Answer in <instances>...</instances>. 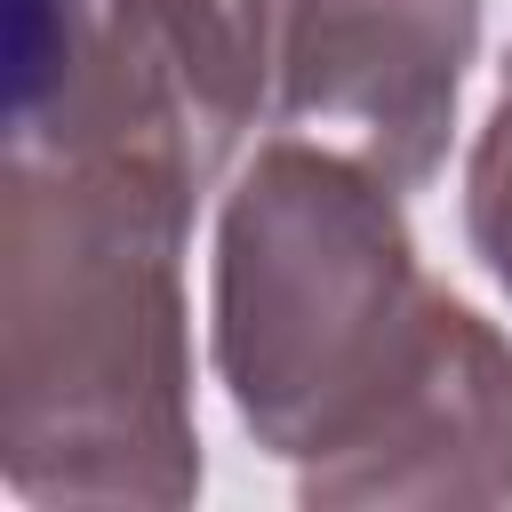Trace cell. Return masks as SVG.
<instances>
[{
	"mask_svg": "<svg viewBox=\"0 0 512 512\" xmlns=\"http://www.w3.org/2000/svg\"><path fill=\"white\" fill-rule=\"evenodd\" d=\"M432 280L400 192L312 144L272 136L216 216L208 352L264 456H320L400 360Z\"/></svg>",
	"mask_w": 512,
	"mask_h": 512,
	"instance_id": "cell-2",
	"label": "cell"
},
{
	"mask_svg": "<svg viewBox=\"0 0 512 512\" xmlns=\"http://www.w3.org/2000/svg\"><path fill=\"white\" fill-rule=\"evenodd\" d=\"M464 240H472L480 272L512 296V80H504V96L480 120V144L464 160Z\"/></svg>",
	"mask_w": 512,
	"mask_h": 512,
	"instance_id": "cell-6",
	"label": "cell"
},
{
	"mask_svg": "<svg viewBox=\"0 0 512 512\" xmlns=\"http://www.w3.org/2000/svg\"><path fill=\"white\" fill-rule=\"evenodd\" d=\"M288 0H16L8 152L224 184L280 88Z\"/></svg>",
	"mask_w": 512,
	"mask_h": 512,
	"instance_id": "cell-3",
	"label": "cell"
},
{
	"mask_svg": "<svg viewBox=\"0 0 512 512\" xmlns=\"http://www.w3.org/2000/svg\"><path fill=\"white\" fill-rule=\"evenodd\" d=\"M472 56L480 0H288L272 112L392 192H424L448 160Z\"/></svg>",
	"mask_w": 512,
	"mask_h": 512,
	"instance_id": "cell-5",
	"label": "cell"
},
{
	"mask_svg": "<svg viewBox=\"0 0 512 512\" xmlns=\"http://www.w3.org/2000/svg\"><path fill=\"white\" fill-rule=\"evenodd\" d=\"M200 192L128 160L8 152L0 200V472L24 504L200 496L192 248Z\"/></svg>",
	"mask_w": 512,
	"mask_h": 512,
	"instance_id": "cell-1",
	"label": "cell"
},
{
	"mask_svg": "<svg viewBox=\"0 0 512 512\" xmlns=\"http://www.w3.org/2000/svg\"><path fill=\"white\" fill-rule=\"evenodd\" d=\"M504 80H512V56H504Z\"/></svg>",
	"mask_w": 512,
	"mask_h": 512,
	"instance_id": "cell-7",
	"label": "cell"
},
{
	"mask_svg": "<svg viewBox=\"0 0 512 512\" xmlns=\"http://www.w3.org/2000/svg\"><path fill=\"white\" fill-rule=\"evenodd\" d=\"M296 504H512V336L432 280L384 384L296 464Z\"/></svg>",
	"mask_w": 512,
	"mask_h": 512,
	"instance_id": "cell-4",
	"label": "cell"
}]
</instances>
